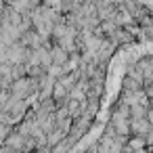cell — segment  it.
Masks as SVG:
<instances>
[{
    "mask_svg": "<svg viewBox=\"0 0 153 153\" xmlns=\"http://www.w3.org/2000/svg\"><path fill=\"white\" fill-rule=\"evenodd\" d=\"M48 53H51V61H53V65H59V67H61V65L67 61V57H69V55L59 46V44L51 46V48H48Z\"/></svg>",
    "mask_w": 153,
    "mask_h": 153,
    "instance_id": "cell-1",
    "label": "cell"
},
{
    "mask_svg": "<svg viewBox=\"0 0 153 153\" xmlns=\"http://www.w3.org/2000/svg\"><path fill=\"white\" fill-rule=\"evenodd\" d=\"M128 126H130V130H132L134 134H147V132H149V128H151L147 120H130V124H128Z\"/></svg>",
    "mask_w": 153,
    "mask_h": 153,
    "instance_id": "cell-2",
    "label": "cell"
},
{
    "mask_svg": "<svg viewBox=\"0 0 153 153\" xmlns=\"http://www.w3.org/2000/svg\"><path fill=\"white\" fill-rule=\"evenodd\" d=\"M128 111H130V115H132V120H145L147 117V111H149V107H143V105H132V107H128Z\"/></svg>",
    "mask_w": 153,
    "mask_h": 153,
    "instance_id": "cell-3",
    "label": "cell"
},
{
    "mask_svg": "<svg viewBox=\"0 0 153 153\" xmlns=\"http://www.w3.org/2000/svg\"><path fill=\"white\" fill-rule=\"evenodd\" d=\"M143 86H145L143 90H145V94H147V99H153V78H151V80H147V82H145Z\"/></svg>",
    "mask_w": 153,
    "mask_h": 153,
    "instance_id": "cell-4",
    "label": "cell"
},
{
    "mask_svg": "<svg viewBox=\"0 0 153 153\" xmlns=\"http://www.w3.org/2000/svg\"><path fill=\"white\" fill-rule=\"evenodd\" d=\"M59 138H61V130H55V134H51V136H48V140H51V143H57Z\"/></svg>",
    "mask_w": 153,
    "mask_h": 153,
    "instance_id": "cell-5",
    "label": "cell"
},
{
    "mask_svg": "<svg viewBox=\"0 0 153 153\" xmlns=\"http://www.w3.org/2000/svg\"><path fill=\"white\" fill-rule=\"evenodd\" d=\"M147 122H149V126H153V109L149 107V111H147V117H145Z\"/></svg>",
    "mask_w": 153,
    "mask_h": 153,
    "instance_id": "cell-6",
    "label": "cell"
},
{
    "mask_svg": "<svg viewBox=\"0 0 153 153\" xmlns=\"http://www.w3.org/2000/svg\"><path fill=\"white\" fill-rule=\"evenodd\" d=\"M130 147H134V149H136V147H143V138H134V140L130 143Z\"/></svg>",
    "mask_w": 153,
    "mask_h": 153,
    "instance_id": "cell-7",
    "label": "cell"
}]
</instances>
